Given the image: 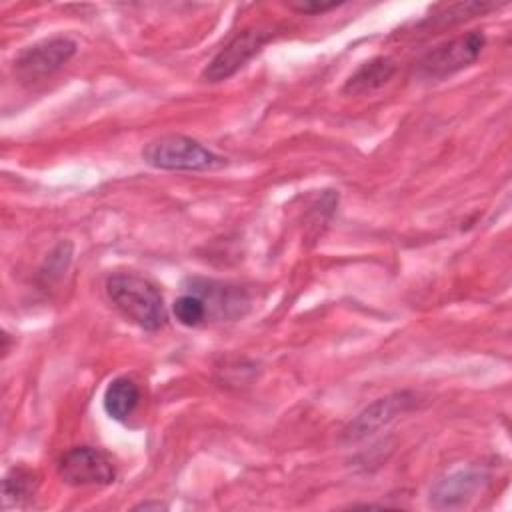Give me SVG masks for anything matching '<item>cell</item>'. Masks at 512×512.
Returning a JSON list of instances; mask_svg holds the SVG:
<instances>
[{
	"mask_svg": "<svg viewBox=\"0 0 512 512\" xmlns=\"http://www.w3.org/2000/svg\"><path fill=\"white\" fill-rule=\"evenodd\" d=\"M112 304L144 330H158L166 322V308L158 288L130 272L112 274L106 282Z\"/></svg>",
	"mask_w": 512,
	"mask_h": 512,
	"instance_id": "1",
	"label": "cell"
},
{
	"mask_svg": "<svg viewBox=\"0 0 512 512\" xmlns=\"http://www.w3.org/2000/svg\"><path fill=\"white\" fill-rule=\"evenodd\" d=\"M142 160L158 170H208L222 164V158L188 136H162L148 142Z\"/></svg>",
	"mask_w": 512,
	"mask_h": 512,
	"instance_id": "2",
	"label": "cell"
},
{
	"mask_svg": "<svg viewBox=\"0 0 512 512\" xmlns=\"http://www.w3.org/2000/svg\"><path fill=\"white\" fill-rule=\"evenodd\" d=\"M76 52V42L66 36H52L40 40L18 54L14 60V74L24 84L42 82L62 68Z\"/></svg>",
	"mask_w": 512,
	"mask_h": 512,
	"instance_id": "3",
	"label": "cell"
},
{
	"mask_svg": "<svg viewBox=\"0 0 512 512\" xmlns=\"http://www.w3.org/2000/svg\"><path fill=\"white\" fill-rule=\"evenodd\" d=\"M486 38L482 32L472 30L450 42L432 48L418 64V74L424 78L440 80L466 66H470L482 52Z\"/></svg>",
	"mask_w": 512,
	"mask_h": 512,
	"instance_id": "4",
	"label": "cell"
},
{
	"mask_svg": "<svg viewBox=\"0 0 512 512\" xmlns=\"http://www.w3.org/2000/svg\"><path fill=\"white\" fill-rule=\"evenodd\" d=\"M274 36L272 26H252L238 32L204 68L206 82H222L236 74Z\"/></svg>",
	"mask_w": 512,
	"mask_h": 512,
	"instance_id": "5",
	"label": "cell"
},
{
	"mask_svg": "<svg viewBox=\"0 0 512 512\" xmlns=\"http://www.w3.org/2000/svg\"><path fill=\"white\" fill-rule=\"evenodd\" d=\"M58 474L72 486H106L116 478L110 456L92 446H76L58 460Z\"/></svg>",
	"mask_w": 512,
	"mask_h": 512,
	"instance_id": "6",
	"label": "cell"
},
{
	"mask_svg": "<svg viewBox=\"0 0 512 512\" xmlns=\"http://www.w3.org/2000/svg\"><path fill=\"white\" fill-rule=\"evenodd\" d=\"M412 404H414V396L408 392H400V394H392L376 400L348 424V428L344 430V440L356 442L374 434L378 428H382L392 418L408 410Z\"/></svg>",
	"mask_w": 512,
	"mask_h": 512,
	"instance_id": "7",
	"label": "cell"
},
{
	"mask_svg": "<svg viewBox=\"0 0 512 512\" xmlns=\"http://www.w3.org/2000/svg\"><path fill=\"white\" fill-rule=\"evenodd\" d=\"M482 484L484 474L480 470H458L434 486L430 502L436 508H462L476 498Z\"/></svg>",
	"mask_w": 512,
	"mask_h": 512,
	"instance_id": "8",
	"label": "cell"
},
{
	"mask_svg": "<svg viewBox=\"0 0 512 512\" xmlns=\"http://www.w3.org/2000/svg\"><path fill=\"white\" fill-rule=\"evenodd\" d=\"M192 292L198 294L208 310V316L214 314L218 318H232L242 314V308L248 304L240 288L214 282V280H192Z\"/></svg>",
	"mask_w": 512,
	"mask_h": 512,
	"instance_id": "9",
	"label": "cell"
},
{
	"mask_svg": "<svg viewBox=\"0 0 512 512\" xmlns=\"http://www.w3.org/2000/svg\"><path fill=\"white\" fill-rule=\"evenodd\" d=\"M396 72V62L388 56H378L364 62L344 84L346 94H370L384 86Z\"/></svg>",
	"mask_w": 512,
	"mask_h": 512,
	"instance_id": "10",
	"label": "cell"
},
{
	"mask_svg": "<svg viewBox=\"0 0 512 512\" xmlns=\"http://www.w3.org/2000/svg\"><path fill=\"white\" fill-rule=\"evenodd\" d=\"M138 400V384L128 376H120L114 378L104 392V410L114 420H126L134 412Z\"/></svg>",
	"mask_w": 512,
	"mask_h": 512,
	"instance_id": "11",
	"label": "cell"
},
{
	"mask_svg": "<svg viewBox=\"0 0 512 512\" xmlns=\"http://www.w3.org/2000/svg\"><path fill=\"white\" fill-rule=\"evenodd\" d=\"M38 488V476L36 472L28 470V468H12L4 482H2V492H4V502L6 504H16L20 506L24 500H28Z\"/></svg>",
	"mask_w": 512,
	"mask_h": 512,
	"instance_id": "12",
	"label": "cell"
},
{
	"mask_svg": "<svg viewBox=\"0 0 512 512\" xmlns=\"http://www.w3.org/2000/svg\"><path fill=\"white\" fill-rule=\"evenodd\" d=\"M172 312H174L176 320L184 326H198L208 318V310H206L204 300L194 292L178 296L174 300Z\"/></svg>",
	"mask_w": 512,
	"mask_h": 512,
	"instance_id": "13",
	"label": "cell"
},
{
	"mask_svg": "<svg viewBox=\"0 0 512 512\" xmlns=\"http://www.w3.org/2000/svg\"><path fill=\"white\" fill-rule=\"evenodd\" d=\"M342 2H300V4H290L292 10L296 12H304V14H318V12H326L330 8L340 6Z\"/></svg>",
	"mask_w": 512,
	"mask_h": 512,
	"instance_id": "14",
	"label": "cell"
}]
</instances>
